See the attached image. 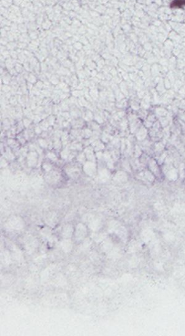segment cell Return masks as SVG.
I'll list each match as a JSON object with an SVG mask.
<instances>
[{"instance_id":"cell-1","label":"cell","mask_w":185,"mask_h":336,"mask_svg":"<svg viewBox=\"0 0 185 336\" xmlns=\"http://www.w3.org/2000/svg\"><path fill=\"white\" fill-rule=\"evenodd\" d=\"M7 227L13 231H20L24 227L23 219L19 216H13L8 219Z\"/></svg>"},{"instance_id":"cell-2","label":"cell","mask_w":185,"mask_h":336,"mask_svg":"<svg viewBox=\"0 0 185 336\" xmlns=\"http://www.w3.org/2000/svg\"><path fill=\"white\" fill-rule=\"evenodd\" d=\"M87 228L86 225L80 223L74 228V236L77 242H81L86 239L87 235Z\"/></svg>"},{"instance_id":"cell-3","label":"cell","mask_w":185,"mask_h":336,"mask_svg":"<svg viewBox=\"0 0 185 336\" xmlns=\"http://www.w3.org/2000/svg\"><path fill=\"white\" fill-rule=\"evenodd\" d=\"M88 227L92 232H98L102 227L101 219L91 215L89 218L87 219Z\"/></svg>"},{"instance_id":"cell-4","label":"cell","mask_w":185,"mask_h":336,"mask_svg":"<svg viewBox=\"0 0 185 336\" xmlns=\"http://www.w3.org/2000/svg\"><path fill=\"white\" fill-rule=\"evenodd\" d=\"M74 228L71 224H66L64 225L61 231V234L64 239H70L74 235Z\"/></svg>"},{"instance_id":"cell-5","label":"cell","mask_w":185,"mask_h":336,"mask_svg":"<svg viewBox=\"0 0 185 336\" xmlns=\"http://www.w3.org/2000/svg\"><path fill=\"white\" fill-rule=\"evenodd\" d=\"M60 246L62 250L65 253H70L73 248V243L70 239H64L60 243Z\"/></svg>"},{"instance_id":"cell-6","label":"cell","mask_w":185,"mask_h":336,"mask_svg":"<svg viewBox=\"0 0 185 336\" xmlns=\"http://www.w3.org/2000/svg\"><path fill=\"white\" fill-rule=\"evenodd\" d=\"M45 223L47 224V225H49L50 227L55 226L58 221L57 215H56V213L53 212L48 213L47 215L45 216Z\"/></svg>"},{"instance_id":"cell-7","label":"cell","mask_w":185,"mask_h":336,"mask_svg":"<svg viewBox=\"0 0 185 336\" xmlns=\"http://www.w3.org/2000/svg\"><path fill=\"white\" fill-rule=\"evenodd\" d=\"M91 238L96 242H102L106 239V234L99 231L93 232L91 235Z\"/></svg>"},{"instance_id":"cell-8","label":"cell","mask_w":185,"mask_h":336,"mask_svg":"<svg viewBox=\"0 0 185 336\" xmlns=\"http://www.w3.org/2000/svg\"><path fill=\"white\" fill-rule=\"evenodd\" d=\"M112 247H113L112 243L111 242V241L108 240H105L102 242L101 248L105 252H110V251L112 250Z\"/></svg>"},{"instance_id":"cell-9","label":"cell","mask_w":185,"mask_h":336,"mask_svg":"<svg viewBox=\"0 0 185 336\" xmlns=\"http://www.w3.org/2000/svg\"><path fill=\"white\" fill-rule=\"evenodd\" d=\"M42 233L43 236H44V237L47 238V240H50L51 238H52V234H51V231L49 229V228H43L42 231Z\"/></svg>"},{"instance_id":"cell-10","label":"cell","mask_w":185,"mask_h":336,"mask_svg":"<svg viewBox=\"0 0 185 336\" xmlns=\"http://www.w3.org/2000/svg\"><path fill=\"white\" fill-rule=\"evenodd\" d=\"M91 246V241L89 239L83 240L82 243H81V248H82L84 251L87 250L89 248V247Z\"/></svg>"},{"instance_id":"cell-11","label":"cell","mask_w":185,"mask_h":336,"mask_svg":"<svg viewBox=\"0 0 185 336\" xmlns=\"http://www.w3.org/2000/svg\"><path fill=\"white\" fill-rule=\"evenodd\" d=\"M149 164H150V169L152 170V171L153 173H154L155 174H156V173H157L159 171H158V165H157V164H156V162H155L154 161L151 160V161L150 162Z\"/></svg>"},{"instance_id":"cell-12","label":"cell","mask_w":185,"mask_h":336,"mask_svg":"<svg viewBox=\"0 0 185 336\" xmlns=\"http://www.w3.org/2000/svg\"><path fill=\"white\" fill-rule=\"evenodd\" d=\"M176 170L175 169H172V170H170L168 173V177L169 178V179H173V180H175L176 179L177 177V172L175 171Z\"/></svg>"},{"instance_id":"cell-13","label":"cell","mask_w":185,"mask_h":336,"mask_svg":"<svg viewBox=\"0 0 185 336\" xmlns=\"http://www.w3.org/2000/svg\"><path fill=\"white\" fill-rule=\"evenodd\" d=\"M156 112L159 114V115L160 116H164L165 114L167 113L166 112V110L164 108H159L156 110Z\"/></svg>"},{"instance_id":"cell-14","label":"cell","mask_w":185,"mask_h":336,"mask_svg":"<svg viewBox=\"0 0 185 336\" xmlns=\"http://www.w3.org/2000/svg\"><path fill=\"white\" fill-rule=\"evenodd\" d=\"M145 175H146V178H147L148 179H149V181H153V180L154 179V175H153L152 174V173H151L150 172H149V171H146V173H145Z\"/></svg>"}]
</instances>
